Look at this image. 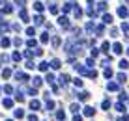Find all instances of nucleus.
I'll use <instances>...</instances> for the list:
<instances>
[{
	"mask_svg": "<svg viewBox=\"0 0 129 121\" xmlns=\"http://www.w3.org/2000/svg\"><path fill=\"white\" fill-rule=\"evenodd\" d=\"M15 78L19 80V82H26L30 77H28V75H24V73H15Z\"/></svg>",
	"mask_w": 129,
	"mask_h": 121,
	"instance_id": "nucleus-1",
	"label": "nucleus"
},
{
	"mask_svg": "<svg viewBox=\"0 0 129 121\" xmlns=\"http://www.w3.org/2000/svg\"><path fill=\"white\" fill-rule=\"evenodd\" d=\"M95 114V110L92 108V106H86V108H84V115H88V117H92V115Z\"/></svg>",
	"mask_w": 129,
	"mask_h": 121,
	"instance_id": "nucleus-2",
	"label": "nucleus"
},
{
	"mask_svg": "<svg viewBox=\"0 0 129 121\" xmlns=\"http://www.w3.org/2000/svg\"><path fill=\"white\" fill-rule=\"evenodd\" d=\"M30 108H32V110H39V108H41V102H39V101H32V102H30Z\"/></svg>",
	"mask_w": 129,
	"mask_h": 121,
	"instance_id": "nucleus-3",
	"label": "nucleus"
},
{
	"mask_svg": "<svg viewBox=\"0 0 129 121\" xmlns=\"http://www.w3.org/2000/svg\"><path fill=\"white\" fill-rule=\"evenodd\" d=\"M88 97H90V93H88V91H81V93H79V99H81V101H86Z\"/></svg>",
	"mask_w": 129,
	"mask_h": 121,
	"instance_id": "nucleus-4",
	"label": "nucleus"
},
{
	"mask_svg": "<svg viewBox=\"0 0 129 121\" xmlns=\"http://www.w3.org/2000/svg\"><path fill=\"white\" fill-rule=\"evenodd\" d=\"M32 84H34V88H39V86L43 84V80H41V78H34V80H32Z\"/></svg>",
	"mask_w": 129,
	"mask_h": 121,
	"instance_id": "nucleus-5",
	"label": "nucleus"
},
{
	"mask_svg": "<svg viewBox=\"0 0 129 121\" xmlns=\"http://www.w3.org/2000/svg\"><path fill=\"white\" fill-rule=\"evenodd\" d=\"M2 104L6 106V108H11V106H13V101H11V99H4V102H2Z\"/></svg>",
	"mask_w": 129,
	"mask_h": 121,
	"instance_id": "nucleus-6",
	"label": "nucleus"
},
{
	"mask_svg": "<svg viewBox=\"0 0 129 121\" xmlns=\"http://www.w3.org/2000/svg\"><path fill=\"white\" fill-rule=\"evenodd\" d=\"M2 77H4V78H10V77H11V69H4V71H2Z\"/></svg>",
	"mask_w": 129,
	"mask_h": 121,
	"instance_id": "nucleus-7",
	"label": "nucleus"
},
{
	"mask_svg": "<svg viewBox=\"0 0 129 121\" xmlns=\"http://www.w3.org/2000/svg\"><path fill=\"white\" fill-rule=\"evenodd\" d=\"M114 52H116V54H120V52H122V45H120V43H114Z\"/></svg>",
	"mask_w": 129,
	"mask_h": 121,
	"instance_id": "nucleus-8",
	"label": "nucleus"
},
{
	"mask_svg": "<svg viewBox=\"0 0 129 121\" xmlns=\"http://www.w3.org/2000/svg\"><path fill=\"white\" fill-rule=\"evenodd\" d=\"M21 19H23L24 22H28V13H26L24 10H21Z\"/></svg>",
	"mask_w": 129,
	"mask_h": 121,
	"instance_id": "nucleus-9",
	"label": "nucleus"
},
{
	"mask_svg": "<svg viewBox=\"0 0 129 121\" xmlns=\"http://www.w3.org/2000/svg\"><path fill=\"white\" fill-rule=\"evenodd\" d=\"M51 67H52V69H58V67H60V60H52L51 62Z\"/></svg>",
	"mask_w": 129,
	"mask_h": 121,
	"instance_id": "nucleus-10",
	"label": "nucleus"
},
{
	"mask_svg": "<svg viewBox=\"0 0 129 121\" xmlns=\"http://www.w3.org/2000/svg\"><path fill=\"white\" fill-rule=\"evenodd\" d=\"M118 15H120V17H125V15H127V10H125V8H120V10H118Z\"/></svg>",
	"mask_w": 129,
	"mask_h": 121,
	"instance_id": "nucleus-11",
	"label": "nucleus"
},
{
	"mask_svg": "<svg viewBox=\"0 0 129 121\" xmlns=\"http://www.w3.org/2000/svg\"><path fill=\"white\" fill-rule=\"evenodd\" d=\"M109 89H110V91H116V89H118V84H116V82H110V84H109Z\"/></svg>",
	"mask_w": 129,
	"mask_h": 121,
	"instance_id": "nucleus-12",
	"label": "nucleus"
},
{
	"mask_svg": "<svg viewBox=\"0 0 129 121\" xmlns=\"http://www.w3.org/2000/svg\"><path fill=\"white\" fill-rule=\"evenodd\" d=\"M23 115H24V112L21 110V108H17V110H15V117H19V119H21Z\"/></svg>",
	"mask_w": 129,
	"mask_h": 121,
	"instance_id": "nucleus-13",
	"label": "nucleus"
},
{
	"mask_svg": "<svg viewBox=\"0 0 129 121\" xmlns=\"http://www.w3.org/2000/svg\"><path fill=\"white\" fill-rule=\"evenodd\" d=\"M127 67H129L127 60H122V62H120V69H127Z\"/></svg>",
	"mask_w": 129,
	"mask_h": 121,
	"instance_id": "nucleus-14",
	"label": "nucleus"
},
{
	"mask_svg": "<svg viewBox=\"0 0 129 121\" xmlns=\"http://www.w3.org/2000/svg\"><path fill=\"white\" fill-rule=\"evenodd\" d=\"M101 106H103V110H109V106H110V101H109V99H105Z\"/></svg>",
	"mask_w": 129,
	"mask_h": 121,
	"instance_id": "nucleus-15",
	"label": "nucleus"
},
{
	"mask_svg": "<svg viewBox=\"0 0 129 121\" xmlns=\"http://www.w3.org/2000/svg\"><path fill=\"white\" fill-rule=\"evenodd\" d=\"M34 8H36L38 11H43V4H41V2H36V4H34Z\"/></svg>",
	"mask_w": 129,
	"mask_h": 121,
	"instance_id": "nucleus-16",
	"label": "nucleus"
},
{
	"mask_svg": "<svg viewBox=\"0 0 129 121\" xmlns=\"http://www.w3.org/2000/svg\"><path fill=\"white\" fill-rule=\"evenodd\" d=\"M34 21H36V24H41V22H43V17H41V15H36Z\"/></svg>",
	"mask_w": 129,
	"mask_h": 121,
	"instance_id": "nucleus-17",
	"label": "nucleus"
},
{
	"mask_svg": "<svg viewBox=\"0 0 129 121\" xmlns=\"http://www.w3.org/2000/svg\"><path fill=\"white\" fill-rule=\"evenodd\" d=\"M11 58H13V62H19V60H21V54H19V52H13Z\"/></svg>",
	"mask_w": 129,
	"mask_h": 121,
	"instance_id": "nucleus-18",
	"label": "nucleus"
},
{
	"mask_svg": "<svg viewBox=\"0 0 129 121\" xmlns=\"http://www.w3.org/2000/svg\"><path fill=\"white\" fill-rule=\"evenodd\" d=\"M116 78H118V82H125V80H127V78H125V75H123V73H120Z\"/></svg>",
	"mask_w": 129,
	"mask_h": 121,
	"instance_id": "nucleus-19",
	"label": "nucleus"
},
{
	"mask_svg": "<svg viewBox=\"0 0 129 121\" xmlns=\"http://www.w3.org/2000/svg\"><path fill=\"white\" fill-rule=\"evenodd\" d=\"M4 91H6L8 95H10V93H13V88L10 86V84H8V86H4Z\"/></svg>",
	"mask_w": 129,
	"mask_h": 121,
	"instance_id": "nucleus-20",
	"label": "nucleus"
},
{
	"mask_svg": "<svg viewBox=\"0 0 129 121\" xmlns=\"http://www.w3.org/2000/svg\"><path fill=\"white\" fill-rule=\"evenodd\" d=\"M47 69H49V65L45 62H41V64H39V71H47Z\"/></svg>",
	"mask_w": 129,
	"mask_h": 121,
	"instance_id": "nucleus-21",
	"label": "nucleus"
},
{
	"mask_svg": "<svg viewBox=\"0 0 129 121\" xmlns=\"http://www.w3.org/2000/svg\"><path fill=\"white\" fill-rule=\"evenodd\" d=\"M116 110H118V112H125V106H123L122 102H118V104H116Z\"/></svg>",
	"mask_w": 129,
	"mask_h": 121,
	"instance_id": "nucleus-22",
	"label": "nucleus"
},
{
	"mask_svg": "<svg viewBox=\"0 0 129 121\" xmlns=\"http://www.w3.org/2000/svg\"><path fill=\"white\" fill-rule=\"evenodd\" d=\"M10 43H11V41H10L8 37H4V39H2V47H10Z\"/></svg>",
	"mask_w": 129,
	"mask_h": 121,
	"instance_id": "nucleus-23",
	"label": "nucleus"
},
{
	"mask_svg": "<svg viewBox=\"0 0 129 121\" xmlns=\"http://www.w3.org/2000/svg\"><path fill=\"white\" fill-rule=\"evenodd\" d=\"M54 108V101H47V110H52Z\"/></svg>",
	"mask_w": 129,
	"mask_h": 121,
	"instance_id": "nucleus-24",
	"label": "nucleus"
},
{
	"mask_svg": "<svg viewBox=\"0 0 129 121\" xmlns=\"http://www.w3.org/2000/svg\"><path fill=\"white\" fill-rule=\"evenodd\" d=\"M47 82L49 84H54V77H52V75H47Z\"/></svg>",
	"mask_w": 129,
	"mask_h": 121,
	"instance_id": "nucleus-25",
	"label": "nucleus"
},
{
	"mask_svg": "<svg viewBox=\"0 0 129 121\" xmlns=\"http://www.w3.org/2000/svg\"><path fill=\"white\" fill-rule=\"evenodd\" d=\"M56 117H58V119L62 121V119H64V112H62V110H58V112H56Z\"/></svg>",
	"mask_w": 129,
	"mask_h": 121,
	"instance_id": "nucleus-26",
	"label": "nucleus"
},
{
	"mask_svg": "<svg viewBox=\"0 0 129 121\" xmlns=\"http://www.w3.org/2000/svg\"><path fill=\"white\" fill-rule=\"evenodd\" d=\"M60 84H68V77H66V75H62V77H60Z\"/></svg>",
	"mask_w": 129,
	"mask_h": 121,
	"instance_id": "nucleus-27",
	"label": "nucleus"
},
{
	"mask_svg": "<svg viewBox=\"0 0 129 121\" xmlns=\"http://www.w3.org/2000/svg\"><path fill=\"white\" fill-rule=\"evenodd\" d=\"M28 95H32V97H34V95H38V91H36V88H30V89H28Z\"/></svg>",
	"mask_w": 129,
	"mask_h": 121,
	"instance_id": "nucleus-28",
	"label": "nucleus"
},
{
	"mask_svg": "<svg viewBox=\"0 0 129 121\" xmlns=\"http://www.w3.org/2000/svg\"><path fill=\"white\" fill-rule=\"evenodd\" d=\"M15 99H17V101H23V99H24V95H23V93L19 91V93H17V95H15Z\"/></svg>",
	"mask_w": 129,
	"mask_h": 121,
	"instance_id": "nucleus-29",
	"label": "nucleus"
},
{
	"mask_svg": "<svg viewBox=\"0 0 129 121\" xmlns=\"http://www.w3.org/2000/svg\"><path fill=\"white\" fill-rule=\"evenodd\" d=\"M52 45H54V47H58V45H60V37H54V39H52Z\"/></svg>",
	"mask_w": 129,
	"mask_h": 121,
	"instance_id": "nucleus-30",
	"label": "nucleus"
},
{
	"mask_svg": "<svg viewBox=\"0 0 129 121\" xmlns=\"http://www.w3.org/2000/svg\"><path fill=\"white\" fill-rule=\"evenodd\" d=\"M99 10H101V11L107 10V4H105V2H99Z\"/></svg>",
	"mask_w": 129,
	"mask_h": 121,
	"instance_id": "nucleus-31",
	"label": "nucleus"
},
{
	"mask_svg": "<svg viewBox=\"0 0 129 121\" xmlns=\"http://www.w3.org/2000/svg\"><path fill=\"white\" fill-rule=\"evenodd\" d=\"M60 24H68V17H60Z\"/></svg>",
	"mask_w": 129,
	"mask_h": 121,
	"instance_id": "nucleus-32",
	"label": "nucleus"
},
{
	"mask_svg": "<svg viewBox=\"0 0 129 121\" xmlns=\"http://www.w3.org/2000/svg\"><path fill=\"white\" fill-rule=\"evenodd\" d=\"M6 30H8V24H0V34L6 32Z\"/></svg>",
	"mask_w": 129,
	"mask_h": 121,
	"instance_id": "nucleus-33",
	"label": "nucleus"
},
{
	"mask_svg": "<svg viewBox=\"0 0 129 121\" xmlns=\"http://www.w3.org/2000/svg\"><path fill=\"white\" fill-rule=\"evenodd\" d=\"M122 30H123V32H129V24H127V22H125V24H122Z\"/></svg>",
	"mask_w": 129,
	"mask_h": 121,
	"instance_id": "nucleus-34",
	"label": "nucleus"
},
{
	"mask_svg": "<svg viewBox=\"0 0 129 121\" xmlns=\"http://www.w3.org/2000/svg\"><path fill=\"white\" fill-rule=\"evenodd\" d=\"M103 21H105V22H110V21H112V17H110V15H105Z\"/></svg>",
	"mask_w": 129,
	"mask_h": 121,
	"instance_id": "nucleus-35",
	"label": "nucleus"
},
{
	"mask_svg": "<svg viewBox=\"0 0 129 121\" xmlns=\"http://www.w3.org/2000/svg\"><path fill=\"white\" fill-rule=\"evenodd\" d=\"M75 86H82V80L81 78H75Z\"/></svg>",
	"mask_w": 129,
	"mask_h": 121,
	"instance_id": "nucleus-36",
	"label": "nucleus"
},
{
	"mask_svg": "<svg viewBox=\"0 0 129 121\" xmlns=\"http://www.w3.org/2000/svg\"><path fill=\"white\" fill-rule=\"evenodd\" d=\"M41 41H43V43L49 41V35H47V34H43V35H41Z\"/></svg>",
	"mask_w": 129,
	"mask_h": 121,
	"instance_id": "nucleus-37",
	"label": "nucleus"
},
{
	"mask_svg": "<svg viewBox=\"0 0 129 121\" xmlns=\"http://www.w3.org/2000/svg\"><path fill=\"white\" fill-rule=\"evenodd\" d=\"M86 65L88 67H94V60H86Z\"/></svg>",
	"mask_w": 129,
	"mask_h": 121,
	"instance_id": "nucleus-38",
	"label": "nucleus"
},
{
	"mask_svg": "<svg viewBox=\"0 0 129 121\" xmlns=\"http://www.w3.org/2000/svg\"><path fill=\"white\" fill-rule=\"evenodd\" d=\"M79 110V104H71V112H77Z\"/></svg>",
	"mask_w": 129,
	"mask_h": 121,
	"instance_id": "nucleus-39",
	"label": "nucleus"
},
{
	"mask_svg": "<svg viewBox=\"0 0 129 121\" xmlns=\"http://www.w3.org/2000/svg\"><path fill=\"white\" fill-rule=\"evenodd\" d=\"M26 45H28V47H36V41H34V39H30V41L26 43Z\"/></svg>",
	"mask_w": 129,
	"mask_h": 121,
	"instance_id": "nucleus-40",
	"label": "nucleus"
},
{
	"mask_svg": "<svg viewBox=\"0 0 129 121\" xmlns=\"http://www.w3.org/2000/svg\"><path fill=\"white\" fill-rule=\"evenodd\" d=\"M28 121H38V117H36V115L32 114V115H28Z\"/></svg>",
	"mask_w": 129,
	"mask_h": 121,
	"instance_id": "nucleus-41",
	"label": "nucleus"
},
{
	"mask_svg": "<svg viewBox=\"0 0 129 121\" xmlns=\"http://www.w3.org/2000/svg\"><path fill=\"white\" fill-rule=\"evenodd\" d=\"M17 4H19V6H24V0H15Z\"/></svg>",
	"mask_w": 129,
	"mask_h": 121,
	"instance_id": "nucleus-42",
	"label": "nucleus"
},
{
	"mask_svg": "<svg viewBox=\"0 0 129 121\" xmlns=\"http://www.w3.org/2000/svg\"><path fill=\"white\" fill-rule=\"evenodd\" d=\"M73 121H81V115H75V117H73Z\"/></svg>",
	"mask_w": 129,
	"mask_h": 121,
	"instance_id": "nucleus-43",
	"label": "nucleus"
},
{
	"mask_svg": "<svg viewBox=\"0 0 129 121\" xmlns=\"http://www.w3.org/2000/svg\"><path fill=\"white\" fill-rule=\"evenodd\" d=\"M120 121H127V117H125V115H123V117H120Z\"/></svg>",
	"mask_w": 129,
	"mask_h": 121,
	"instance_id": "nucleus-44",
	"label": "nucleus"
},
{
	"mask_svg": "<svg viewBox=\"0 0 129 121\" xmlns=\"http://www.w3.org/2000/svg\"><path fill=\"white\" fill-rule=\"evenodd\" d=\"M8 121H13V119H8Z\"/></svg>",
	"mask_w": 129,
	"mask_h": 121,
	"instance_id": "nucleus-45",
	"label": "nucleus"
}]
</instances>
